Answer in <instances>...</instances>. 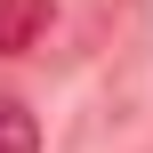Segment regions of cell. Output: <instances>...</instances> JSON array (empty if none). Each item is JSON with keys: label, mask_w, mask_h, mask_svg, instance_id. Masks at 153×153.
I'll return each instance as SVG.
<instances>
[{"label": "cell", "mask_w": 153, "mask_h": 153, "mask_svg": "<svg viewBox=\"0 0 153 153\" xmlns=\"http://www.w3.org/2000/svg\"><path fill=\"white\" fill-rule=\"evenodd\" d=\"M0 153H40V129L16 97H0Z\"/></svg>", "instance_id": "cell-2"}, {"label": "cell", "mask_w": 153, "mask_h": 153, "mask_svg": "<svg viewBox=\"0 0 153 153\" xmlns=\"http://www.w3.org/2000/svg\"><path fill=\"white\" fill-rule=\"evenodd\" d=\"M48 32V0H0V56H24Z\"/></svg>", "instance_id": "cell-1"}]
</instances>
